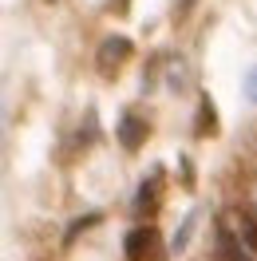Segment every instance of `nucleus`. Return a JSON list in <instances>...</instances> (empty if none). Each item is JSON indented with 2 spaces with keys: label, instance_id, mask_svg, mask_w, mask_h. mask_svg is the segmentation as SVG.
I'll return each mask as SVG.
<instances>
[{
  "label": "nucleus",
  "instance_id": "1",
  "mask_svg": "<svg viewBox=\"0 0 257 261\" xmlns=\"http://www.w3.org/2000/svg\"><path fill=\"white\" fill-rule=\"evenodd\" d=\"M127 257L131 261H166V249H162V238L155 226H139L127 233Z\"/></svg>",
  "mask_w": 257,
  "mask_h": 261
},
{
  "label": "nucleus",
  "instance_id": "2",
  "mask_svg": "<svg viewBox=\"0 0 257 261\" xmlns=\"http://www.w3.org/2000/svg\"><path fill=\"white\" fill-rule=\"evenodd\" d=\"M131 40L127 36H107L103 44H99V51H95V64H99V71L103 75H111V71H119V64H127L131 60Z\"/></svg>",
  "mask_w": 257,
  "mask_h": 261
},
{
  "label": "nucleus",
  "instance_id": "3",
  "mask_svg": "<svg viewBox=\"0 0 257 261\" xmlns=\"http://www.w3.org/2000/svg\"><path fill=\"white\" fill-rule=\"evenodd\" d=\"M119 143H123V150H139L146 143V135H150V127H146V119H139V115H123L119 119Z\"/></svg>",
  "mask_w": 257,
  "mask_h": 261
},
{
  "label": "nucleus",
  "instance_id": "4",
  "mask_svg": "<svg viewBox=\"0 0 257 261\" xmlns=\"http://www.w3.org/2000/svg\"><path fill=\"white\" fill-rule=\"evenodd\" d=\"M159 190H162V174L155 170V174H150V178H146L143 186H139L135 210H139V214H155V210H159Z\"/></svg>",
  "mask_w": 257,
  "mask_h": 261
},
{
  "label": "nucleus",
  "instance_id": "5",
  "mask_svg": "<svg viewBox=\"0 0 257 261\" xmlns=\"http://www.w3.org/2000/svg\"><path fill=\"white\" fill-rule=\"evenodd\" d=\"M194 135H198V139H206V135H218V111H214V103H210V95H202V103H198V119H194Z\"/></svg>",
  "mask_w": 257,
  "mask_h": 261
},
{
  "label": "nucleus",
  "instance_id": "6",
  "mask_svg": "<svg viewBox=\"0 0 257 261\" xmlns=\"http://www.w3.org/2000/svg\"><path fill=\"white\" fill-rule=\"evenodd\" d=\"M218 253H222L225 261H253L249 257V253H245V249H241L238 245V238H234V233H229V229H218Z\"/></svg>",
  "mask_w": 257,
  "mask_h": 261
},
{
  "label": "nucleus",
  "instance_id": "7",
  "mask_svg": "<svg viewBox=\"0 0 257 261\" xmlns=\"http://www.w3.org/2000/svg\"><path fill=\"white\" fill-rule=\"evenodd\" d=\"M95 222H99V214H83V218H75V222H71V229L64 233V245H71V242H75V238L83 233V229H91Z\"/></svg>",
  "mask_w": 257,
  "mask_h": 261
},
{
  "label": "nucleus",
  "instance_id": "8",
  "mask_svg": "<svg viewBox=\"0 0 257 261\" xmlns=\"http://www.w3.org/2000/svg\"><path fill=\"white\" fill-rule=\"evenodd\" d=\"M241 238H245V245L257 253V218H253V214H245V222H241Z\"/></svg>",
  "mask_w": 257,
  "mask_h": 261
},
{
  "label": "nucleus",
  "instance_id": "9",
  "mask_svg": "<svg viewBox=\"0 0 257 261\" xmlns=\"http://www.w3.org/2000/svg\"><path fill=\"white\" fill-rule=\"evenodd\" d=\"M190 229H194V214L186 218V222H182V229H178V238H174V249H182V245L190 242Z\"/></svg>",
  "mask_w": 257,
  "mask_h": 261
},
{
  "label": "nucleus",
  "instance_id": "10",
  "mask_svg": "<svg viewBox=\"0 0 257 261\" xmlns=\"http://www.w3.org/2000/svg\"><path fill=\"white\" fill-rule=\"evenodd\" d=\"M245 95H249V99L257 103V67L249 71V75H245Z\"/></svg>",
  "mask_w": 257,
  "mask_h": 261
},
{
  "label": "nucleus",
  "instance_id": "11",
  "mask_svg": "<svg viewBox=\"0 0 257 261\" xmlns=\"http://www.w3.org/2000/svg\"><path fill=\"white\" fill-rule=\"evenodd\" d=\"M111 12H127V0H111Z\"/></svg>",
  "mask_w": 257,
  "mask_h": 261
}]
</instances>
